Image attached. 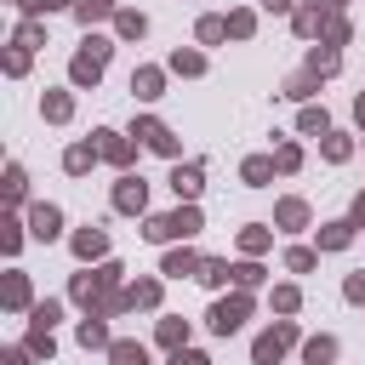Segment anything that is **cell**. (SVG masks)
<instances>
[{"label": "cell", "instance_id": "cell-1", "mask_svg": "<svg viewBox=\"0 0 365 365\" xmlns=\"http://www.w3.org/2000/svg\"><path fill=\"white\" fill-rule=\"evenodd\" d=\"M200 228V211L188 205V211H177V217H154L148 222V240H177V234H194Z\"/></svg>", "mask_w": 365, "mask_h": 365}, {"label": "cell", "instance_id": "cell-2", "mask_svg": "<svg viewBox=\"0 0 365 365\" xmlns=\"http://www.w3.org/2000/svg\"><path fill=\"white\" fill-rule=\"evenodd\" d=\"M245 308H251L245 297H228V302H217V308H211V331H217V336L240 331V325H245Z\"/></svg>", "mask_w": 365, "mask_h": 365}, {"label": "cell", "instance_id": "cell-3", "mask_svg": "<svg viewBox=\"0 0 365 365\" xmlns=\"http://www.w3.org/2000/svg\"><path fill=\"white\" fill-rule=\"evenodd\" d=\"M291 336H297L291 325H274V331H262V336H257V365H274V359L291 348Z\"/></svg>", "mask_w": 365, "mask_h": 365}, {"label": "cell", "instance_id": "cell-4", "mask_svg": "<svg viewBox=\"0 0 365 365\" xmlns=\"http://www.w3.org/2000/svg\"><path fill=\"white\" fill-rule=\"evenodd\" d=\"M103 57H108V46L91 40V51H80V63H74V80H97L103 74Z\"/></svg>", "mask_w": 365, "mask_h": 365}, {"label": "cell", "instance_id": "cell-5", "mask_svg": "<svg viewBox=\"0 0 365 365\" xmlns=\"http://www.w3.org/2000/svg\"><path fill=\"white\" fill-rule=\"evenodd\" d=\"M137 137H148V148H160V154H177V137H171L165 125H154V120H143Z\"/></svg>", "mask_w": 365, "mask_h": 365}, {"label": "cell", "instance_id": "cell-6", "mask_svg": "<svg viewBox=\"0 0 365 365\" xmlns=\"http://www.w3.org/2000/svg\"><path fill=\"white\" fill-rule=\"evenodd\" d=\"M171 188L194 200V194H200V165H177V171H171Z\"/></svg>", "mask_w": 365, "mask_h": 365}, {"label": "cell", "instance_id": "cell-7", "mask_svg": "<svg viewBox=\"0 0 365 365\" xmlns=\"http://www.w3.org/2000/svg\"><path fill=\"white\" fill-rule=\"evenodd\" d=\"M348 240H354V222H325V234H319V245H325V251H342Z\"/></svg>", "mask_w": 365, "mask_h": 365}, {"label": "cell", "instance_id": "cell-8", "mask_svg": "<svg viewBox=\"0 0 365 365\" xmlns=\"http://www.w3.org/2000/svg\"><path fill=\"white\" fill-rule=\"evenodd\" d=\"M120 211H143V182H137V177L120 182Z\"/></svg>", "mask_w": 365, "mask_h": 365}, {"label": "cell", "instance_id": "cell-9", "mask_svg": "<svg viewBox=\"0 0 365 365\" xmlns=\"http://www.w3.org/2000/svg\"><path fill=\"white\" fill-rule=\"evenodd\" d=\"M131 91H137V97H160V74H154V68L131 74Z\"/></svg>", "mask_w": 365, "mask_h": 365}, {"label": "cell", "instance_id": "cell-10", "mask_svg": "<svg viewBox=\"0 0 365 365\" xmlns=\"http://www.w3.org/2000/svg\"><path fill=\"white\" fill-rule=\"evenodd\" d=\"M268 177H274V160H245V182L251 188H262Z\"/></svg>", "mask_w": 365, "mask_h": 365}, {"label": "cell", "instance_id": "cell-11", "mask_svg": "<svg viewBox=\"0 0 365 365\" xmlns=\"http://www.w3.org/2000/svg\"><path fill=\"white\" fill-rule=\"evenodd\" d=\"M325 359H336V342L331 336H314L308 342V365H325Z\"/></svg>", "mask_w": 365, "mask_h": 365}, {"label": "cell", "instance_id": "cell-12", "mask_svg": "<svg viewBox=\"0 0 365 365\" xmlns=\"http://www.w3.org/2000/svg\"><path fill=\"white\" fill-rule=\"evenodd\" d=\"M34 234H40V240H51V234H57V211H51V205H40V211H34Z\"/></svg>", "mask_w": 365, "mask_h": 365}, {"label": "cell", "instance_id": "cell-13", "mask_svg": "<svg viewBox=\"0 0 365 365\" xmlns=\"http://www.w3.org/2000/svg\"><path fill=\"white\" fill-rule=\"evenodd\" d=\"M194 268H200L194 251H171V257H165V274H194Z\"/></svg>", "mask_w": 365, "mask_h": 365}, {"label": "cell", "instance_id": "cell-14", "mask_svg": "<svg viewBox=\"0 0 365 365\" xmlns=\"http://www.w3.org/2000/svg\"><path fill=\"white\" fill-rule=\"evenodd\" d=\"M160 342H165V348H182V342H188V325L165 319V325H160Z\"/></svg>", "mask_w": 365, "mask_h": 365}, {"label": "cell", "instance_id": "cell-15", "mask_svg": "<svg viewBox=\"0 0 365 365\" xmlns=\"http://www.w3.org/2000/svg\"><path fill=\"white\" fill-rule=\"evenodd\" d=\"M114 365H148V354H143L137 342H120V348H114Z\"/></svg>", "mask_w": 365, "mask_h": 365}, {"label": "cell", "instance_id": "cell-16", "mask_svg": "<svg viewBox=\"0 0 365 365\" xmlns=\"http://www.w3.org/2000/svg\"><path fill=\"white\" fill-rule=\"evenodd\" d=\"M222 34H228V23H222V17H200V40H205V46H211V40H222Z\"/></svg>", "mask_w": 365, "mask_h": 365}, {"label": "cell", "instance_id": "cell-17", "mask_svg": "<svg viewBox=\"0 0 365 365\" xmlns=\"http://www.w3.org/2000/svg\"><path fill=\"white\" fill-rule=\"evenodd\" d=\"M228 274H234V268H228V262H200V279H205V285H222V279H228Z\"/></svg>", "mask_w": 365, "mask_h": 365}, {"label": "cell", "instance_id": "cell-18", "mask_svg": "<svg viewBox=\"0 0 365 365\" xmlns=\"http://www.w3.org/2000/svg\"><path fill=\"white\" fill-rule=\"evenodd\" d=\"M302 217H308V205H302V200H285V205H279V222H291V228H297Z\"/></svg>", "mask_w": 365, "mask_h": 365}, {"label": "cell", "instance_id": "cell-19", "mask_svg": "<svg viewBox=\"0 0 365 365\" xmlns=\"http://www.w3.org/2000/svg\"><path fill=\"white\" fill-rule=\"evenodd\" d=\"M171 68H182V74H200V68H205V63H200V57H194V51H177V57H171Z\"/></svg>", "mask_w": 365, "mask_h": 365}, {"label": "cell", "instance_id": "cell-20", "mask_svg": "<svg viewBox=\"0 0 365 365\" xmlns=\"http://www.w3.org/2000/svg\"><path fill=\"white\" fill-rule=\"evenodd\" d=\"M308 68H314V74H331V68H336V51H314Z\"/></svg>", "mask_w": 365, "mask_h": 365}, {"label": "cell", "instance_id": "cell-21", "mask_svg": "<svg viewBox=\"0 0 365 365\" xmlns=\"http://www.w3.org/2000/svg\"><path fill=\"white\" fill-rule=\"evenodd\" d=\"M74 245H80V257H97V251H103V234H97V228H91V234H80V240H74Z\"/></svg>", "mask_w": 365, "mask_h": 365}, {"label": "cell", "instance_id": "cell-22", "mask_svg": "<svg viewBox=\"0 0 365 365\" xmlns=\"http://www.w3.org/2000/svg\"><path fill=\"white\" fill-rule=\"evenodd\" d=\"M302 131H325V108H302Z\"/></svg>", "mask_w": 365, "mask_h": 365}, {"label": "cell", "instance_id": "cell-23", "mask_svg": "<svg viewBox=\"0 0 365 365\" xmlns=\"http://www.w3.org/2000/svg\"><path fill=\"white\" fill-rule=\"evenodd\" d=\"M234 279H240V285H257V279H262V268H257V262H240V268H234Z\"/></svg>", "mask_w": 365, "mask_h": 365}, {"label": "cell", "instance_id": "cell-24", "mask_svg": "<svg viewBox=\"0 0 365 365\" xmlns=\"http://www.w3.org/2000/svg\"><path fill=\"white\" fill-rule=\"evenodd\" d=\"M342 291H348V302H365V274H348V285H342Z\"/></svg>", "mask_w": 365, "mask_h": 365}, {"label": "cell", "instance_id": "cell-25", "mask_svg": "<svg viewBox=\"0 0 365 365\" xmlns=\"http://www.w3.org/2000/svg\"><path fill=\"white\" fill-rule=\"evenodd\" d=\"M308 91H314V80H308V74H297V80L285 86V97H308Z\"/></svg>", "mask_w": 365, "mask_h": 365}, {"label": "cell", "instance_id": "cell-26", "mask_svg": "<svg viewBox=\"0 0 365 365\" xmlns=\"http://www.w3.org/2000/svg\"><path fill=\"white\" fill-rule=\"evenodd\" d=\"M240 240H245V251H262V245H268V234H262V228H245Z\"/></svg>", "mask_w": 365, "mask_h": 365}, {"label": "cell", "instance_id": "cell-27", "mask_svg": "<svg viewBox=\"0 0 365 365\" xmlns=\"http://www.w3.org/2000/svg\"><path fill=\"white\" fill-rule=\"evenodd\" d=\"M274 308H285V314H291V308H297V291H291V285H279V291H274Z\"/></svg>", "mask_w": 365, "mask_h": 365}, {"label": "cell", "instance_id": "cell-28", "mask_svg": "<svg viewBox=\"0 0 365 365\" xmlns=\"http://www.w3.org/2000/svg\"><path fill=\"white\" fill-rule=\"evenodd\" d=\"M171 365H211V359H205V354H188V348H177V354H171Z\"/></svg>", "mask_w": 365, "mask_h": 365}, {"label": "cell", "instance_id": "cell-29", "mask_svg": "<svg viewBox=\"0 0 365 365\" xmlns=\"http://www.w3.org/2000/svg\"><path fill=\"white\" fill-rule=\"evenodd\" d=\"M91 11H108V0H86V6H80V17H86V23H91Z\"/></svg>", "mask_w": 365, "mask_h": 365}, {"label": "cell", "instance_id": "cell-30", "mask_svg": "<svg viewBox=\"0 0 365 365\" xmlns=\"http://www.w3.org/2000/svg\"><path fill=\"white\" fill-rule=\"evenodd\" d=\"M354 222H365V194H359V200H354Z\"/></svg>", "mask_w": 365, "mask_h": 365}, {"label": "cell", "instance_id": "cell-31", "mask_svg": "<svg viewBox=\"0 0 365 365\" xmlns=\"http://www.w3.org/2000/svg\"><path fill=\"white\" fill-rule=\"evenodd\" d=\"M268 6H274V11H285V6H291V0H268Z\"/></svg>", "mask_w": 365, "mask_h": 365}, {"label": "cell", "instance_id": "cell-32", "mask_svg": "<svg viewBox=\"0 0 365 365\" xmlns=\"http://www.w3.org/2000/svg\"><path fill=\"white\" fill-rule=\"evenodd\" d=\"M359 125H365V97H359Z\"/></svg>", "mask_w": 365, "mask_h": 365}]
</instances>
